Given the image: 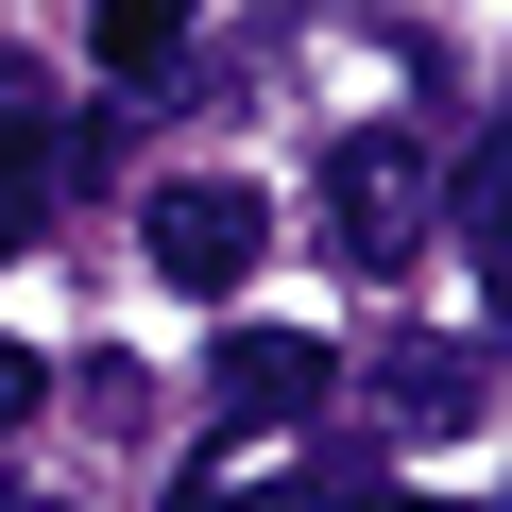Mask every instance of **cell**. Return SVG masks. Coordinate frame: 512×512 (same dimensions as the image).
<instances>
[{
	"label": "cell",
	"mask_w": 512,
	"mask_h": 512,
	"mask_svg": "<svg viewBox=\"0 0 512 512\" xmlns=\"http://www.w3.org/2000/svg\"><path fill=\"white\" fill-rule=\"evenodd\" d=\"M308 222H325V256H342V274H410V256L444 239V171H427V137H410V120H359V137H325V188H308Z\"/></svg>",
	"instance_id": "6da1fadb"
},
{
	"label": "cell",
	"mask_w": 512,
	"mask_h": 512,
	"mask_svg": "<svg viewBox=\"0 0 512 512\" xmlns=\"http://www.w3.org/2000/svg\"><path fill=\"white\" fill-rule=\"evenodd\" d=\"M137 239H154V274H171V291H188V308H222V291H239V274H256V256H274V205H256V188H239V171H171V188H154V222H137Z\"/></svg>",
	"instance_id": "7a4b0ae2"
},
{
	"label": "cell",
	"mask_w": 512,
	"mask_h": 512,
	"mask_svg": "<svg viewBox=\"0 0 512 512\" xmlns=\"http://www.w3.org/2000/svg\"><path fill=\"white\" fill-rule=\"evenodd\" d=\"M205 410H222V427H308V410H325V342H291V325H222Z\"/></svg>",
	"instance_id": "3957f363"
},
{
	"label": "cell",
	"mask_w": 512,
	"mask_h": 512,
	"mask_svg": "<svg viewBox=\"0 0 512 512\" xmlns=\"http://www.w3.org/2000/svg\"><path fill=\"white\" fill-rule=\"evenodd\" d=\"M359 376H376V427H393V444H444V427H478V359H461L444 325H393Z\"/></svg>",
	"instance_id": "277c9868"
},
{
	"label": "cell",
	"mask_w": 512,
	"mask_h": 512,
	"mask_svg": "<svg viewBox=\"0 0 512 512\" xmlns=\"http://www.w3.org/2000/svg\"><path fill=\"white\" fill-rule=\"evenodd\" d=\"M52 188H69V154H52V86H35V52H0V256L52 239Z\"/></svg>",
	"instance_id": "5b68a950"
},
{
	"label": "cell",
	"mask_w": 512,
	"mask_h": 512,
	"mask_svg": "<svg viewBox=\"0 0 512 512\" xmlns=\"http://www.w3.org/2000/svg\"><path fill=\"white\" fill-rule=\"evenodd\" d=\"M444 222H461V239L495 256V274H512V120H495V137L461 154V188H444Z\"/></svg>",
	"instance_id": "8992f818"
},
{
	"label": "cell",
	"mask_w": 512,
	"mask_h": 512,
	"mask_svg": "<svg viewBox=\"0 0 512 512\" xmlns=\"http://www.w3.org/2000/svg\"><path fill=\"white\" fill-rule=\"evenodd\" d=\"M103 18V69H171L188 52V0H86Z\"/></svg>",
	"instance_id": "52a82bcc"
},
{
	"label": "cell",
	"mask_w": 512,
	"mask_h": 512,
	"mask_svg": "<svg viewBox=\"0 0 512 512\" xmlns=\"http://www.w3.org/2000/svg\"><path fill=\"white\" fill-rule=\"evenodd\" d=\"M376 495V461H308V478H256V495H222V512H359Z\"/></svg>",
	"instance_id": "ba28073f"
},
{
	"label": "cell",
	"mask_w": 512,
	"mask_h": 512,
	"mask_svg": "<svg viewBox=\"0 0 512 512\" xmlns=\"http://www.w3.org/2000/svg\"><path fill=\"white\" fill-rule=\"evenodd\" d=\"M35 410H52V359H35V342H0V427H35Z\"/></svg>",
	"instance_id": "9c48e42d"
},
{
	"label": "cell",
	"mask_w": 512,
	"mask_h": 512,
	"mask_svg": "<svg viewBox=\"0 0 512 512\" xmlns=\"http://www.w3.org/2000/svg\"><path fill=\"white\" fill-rule=\"evenodd\" d=\"M359 512H461V495H359Z\"/></svg>",
	"instance_id": "30bf717a"
}]
</instances>
